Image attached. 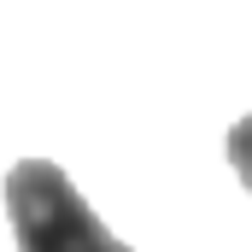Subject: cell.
I'll list each match as a JSON object with an SVG mask.
<instances>
[{
    "mask_svg": "<svg viewBox=\"0 0 252 252\" xmlns=\"http://www.w3.org/2000/svg\"><path fill=\"white\" fill-rule=\"evenodd\" d=\"M6 217L18 252H135L94 217V205L53 158H24L6 170Z\"/></svg>",
    "mask_w": 252,
    "mask_h": 252,
    "instance_id": "6da1fadb",
    "label": "cell"
},
{
    "mask_svg": "<svg viewBox=\"0 0 252 252\" xmlns=\"http://www.w3.org/2000/svg\"><path fill=\"white\" fill-rule=\"evenodd\" d=\"M229 164H235V176H241L247 193H252V112L229 129Z\"/></svg>",
    "mask_w": 252,
    "mask_h": 252,
    "instance_id": "7a4b0ae2",
    "label": "cell"
}]
</instances>
